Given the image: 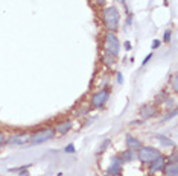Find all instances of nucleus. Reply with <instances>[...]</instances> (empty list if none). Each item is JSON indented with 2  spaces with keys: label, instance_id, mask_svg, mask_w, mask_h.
Instances as JSON below:
<instances>
[{
  "label": "nucleus",
  "instance_id": "1",
  "mask_svg": "<svg viewBox=\"0 0 178 176\" xmlns=\"http://www.w3.org/2000/svg\"><path fill=\"white\" fill-rule=\"evenodd\" d=\"M102 20L108 32H114L119 29V20H120V12L116 6H107L102 11Z\"/></svg>",
  "mask_w": 178,
  "mask_h": 176
},
{
  "label": "nucleus",
  "instance_id": "2",
  "mask_svg": "<svg viewBox=\"0 0 178 176\" xmlns=\"http://www.w3.org/2000/svg\"><path fill=\"white\" fill-rule=\"evenodd\" d=\"M104 49H105V52H108L110 55H113L114 58L119 56L120 44H119V39H117L114 32H107L105 33V37H104Z\"/></svg>",
  "mask_w": 178,
  "mask_h": 176
},
{
  "label": "nucleus",
  "instance_id": "3",
  "mask_svg": "<svg viewBox=\"0 0 178 176\" xmlns=\"http://www.w3.org/2000/svg\"><path fill=\"white\" fill-rule=\"evenodd\" d=\"M160 150L154 147H148V146H142L138 149V153H137V158L140 159L143 164H149L151 161H154L155 158L160 157Z\"/></svg>",
  "mask_w": 178,
  "mask_h": 176
},
{
  "label": "nucleus",
  "instance_id": "4",
  "mask_svg": "<svg viewBox=\"0 0 178 176\" xmlns=\"http://www.w3.org/2000/svg\"><path fill=\"white\" fill-rule=\"evenodd\" d=\"M55 135V129L52 127H44V129H40L37 132H34V135H31V143L32 144H41L44 141H49L54 138Z\"/></svg>",
  "mask_w": 178,
  "mask_h": 176
},
{
  "label": "nucleus",
  "instance_id": "5",
  "mask_svg": "<svg viewBox=\"0 0 178 176\" xmlns=\"http://www.w3.org/2000/svg\"><path fill=\"white\" fill-rule=\"evenodd\" d=\"M108 97H110V91L102 88V90H99L97 93H95L93 96H91V106L93 108H102L105 103H107Z\"/></svg>",
  "mask_w": 178,
  "mask_h": 176
},
{
  "label": "nucleus",
  "instance_id": "6",
  "mask_svg": "<svg viewBox=\"0 0 178 176\" xmlns=\"http://www.w3.org/2000/svg\"><path fill=\"white\" fill-rule=\"evenodd\" d=\"M29 141H31V135L23 132V134L9 135V137L5 140V143L9 144V146H23V144H28Z\"/></svg>",
  "mask_w": 178,
  "mask_h": 176
},
{
  "label": "nucleus",
  "instance_id": "7",
  "mask_svg": "<svg viewBox=\"0 0 178 176\" xmlns=\"http://www.w3.org/2000/svg\"><path fill=\"white\" fill-rule=\"evenodd\" d=\"M164 164H166V159H164L161 155L158 158H155L154 161H151L149 162V173H157V172H160V170H163V167H164Z\"/></svg>",
  "mask_w": 178,
  "mask_h": 176
},
{
  "label": "nucleus",
  "instance_id": "8",
  "mask_svg": "<svg viewBox=\"0 0 178 176\" xmlns=\"http://www.w3.org/2000/svg\"><path fill=\"white\" fill-rule=\"evenodd\" d=\"M120 164H122V159L120 158H113V161H111V166L108 167L107 173L119 176V175H120Z\"/></svg>",
  "mask_w": 178,
  "mask_h": 176
},
{
  "label": "nucleus",
  "instance_id": "9",
  "mask_svg": "<svg viewBox=\"0 0 178 176\" xmlns=\"http://www.w3.org/2000/svg\"><path fill=\"white\" fill-rule=\"evenodd\" d=\"M163 170H164V176H178L177 162H168V164H164Z\"/></svg>",
  "mask_w": 178,
  "mask_h": 176
},
{
  "label": "nucleus",
  "instance_id": "10",
  "mask_svg": "<svg viewBox=\"0 0 178 176\" xmlns=\"http://www.w3.org/2000/svg\"><path fill=\"white\" fill-rule=\"evenodd\" d=\"M127 144L129 147V150H138V149L142 147V141H138L136 137H133V135H128L127 137Z\"/></svg>",
  "mask_w": 178,
  "mask_h": 176
},
{
  "label": "nucleus",
  "instance_id": "11",
  "mask_svg": "<svg viewBox=\"0 0 178 176\" xmlns=\"http://www.w3.org/2000/svg\"><path fill=\"white\" fill-rule=\"evenodd\" d=\"M70 129H72V121L70 120H64V121H61V123L56 125V132L61 134V135L67 134Z\"/></svg>",
  "mask_w": 178,
  "mask_h": 176
},
{
  "label": "nucleus",
  "instance_id": "12",
  "mask_svg": "<svg viewBox=\"0 0 178 176\" xmlns=\"http://www.w3.org/2000/svg\"><path fill=\"white\" fill-rule=\"evenodd\" d=\"M154 112H155L154 106L146 105V106H143V108H142V111H140V116H142V118L145 120V118H149V117H152V116H154Z\"/></svg>",
  "mask_w": 178,
  "mask_h": 176
},
{
  "label": "nucleus",
  "instance_id": "13",
  "mask_svg": "<svg viewBox=\"0 0 178 176\" xmlns=\"http://www.w3.org/2000/svg\"><path fill=\"white\" fill-rule=\"evenodd\" d=\"M101 59H102V62H104L105 65H108V67H110V65H113V64H114V59H116V58H114L113 55H110L108 52H102Z\"/></svg>",
  "mask_w": 178,
  "mask_h": 176
},
{
  "label": "nucleus",
  "instance_id": "14",
  "mask_svg": "<svg viewBox=\"0 0 178 176\" xmlns=\"http://www.w3.org/2000/svg\"><path fill=\"white\" fill-rule=\"evenodd\" d=\"M133 158H134L133 150H129V149H128V150H127V152H125V153L122 155V157H120V159H122V161H131Z\"/></svg>",
  "mask_w": 178,
  "mask_h": 176
},
{
  "label": "nucleus",
  "instance_id": "15",
  "mask_svg": "<svg viewBox=\"0 0 178 176\" xmlns=\"http://www.w3.org/2000/svg\"><path fill=\"white\" fill-rule=\"evenodd\" d=\"M157 138L160 140V141H161V143H163L164 146H174V141H170L169 138H164L163 135H157Z\"/></svg>",
  "mask_w": 178,
  "mask_h": 176
},
{
  "label": "nucleus",
  "instance_id": "16",
  "mask_svg": "<svg viewBox=\"0 0 178 176\" xmlns=\"http://www.w3.org/2000/svg\"><path fill=\"white\" fill-rule=\"evenodd\" d=\"M170 84H172V90L177 91L178 90V76H177V74H174V76H172V79H170Z\"/></svg>",
  "mask_w": 178,
  "mask_h": 176
},
{
  "label": "nucleus",
  "instance_id": "17",
  "mask_svg": "<svg viewBox=\"0 0 178 176\" xmlns=\"http://www.w3.org/2000/svg\"><path fill=\"white\" fill-rule=\"evenodd\" d=\"M170 35H172V32H170V30H166V32H164V37H163V41H164V43H169V41H170Z\"/></svg>",
  "mask_w": 178,
  "mask_h": 176
},
{
  "label": "nucleus",
  "instance_id": "18",
  "mask_svg": "<svg viewBox=\"0 0 178 176\" xmlns=\"http://www.w3.org/2000/svg\"><path fill=\"white\" fill-rule=\"evenodd\" d=\"M108 144H110V140H105L104 143H102V146H101V149H99L97 152H99V153H102V152L105 150V147H108Z\"/></svg>",
  "mask_w": 178,
  "mask_h": 176
},
{
  "label": "nucleus",
  "instance_id": "19",
  "mask_svg": "<svg viewBox=\"0 0 178 176\" xmlns=\"http://www.w3.org/2000/svg\"><path fill=\"white\" fill-rule=\"evenodd\" d=\"M64 150L67 152V153H73V152H75V146H73V144H69L67 147L64 149Z\"/></svg>",
  "mask_w": 178,
  "mask_h": 176
},
{
  "label": "nucleus",
  "instance_id": "20",
  "mask_svg": "<svg viewBox=\"0 0 178 176\" xmlns=\"http://www.w3.org/2000/svg\"><path fill=\"white\" fill-rule=\"evenodd\" d=\"M151 47H152V49H158V47H160V41H158V39H154Z\"/></svg>",
  "mask_w": 178,
  "mask_h": 176
},
{
  "label": "nucleus",
  "instance_id": "21",
  "mask_svg": "<svg viewBox=\"0 0 178 176\" xmlns=\"http://www.w3.org/2000/svg\"><path fill=\"white\" fill-rule=\"evenodd\" d=\"M117 82H119V84H123V78H122V73H117Z\"/></svg>",
  "mask_w": 178,
  "mask_h": 176
},
{
  "label": "nucleus",
  "instance_id": "22",
  "mask_svg": "<svg viewBox=\"0 0 178 176\" xmlns=\"http://www.w3.org/2000/svg\"><path fill=\"white\" fill-rule=\"evenodd\" d=\"M5 140H6V138H5V135H3L2 132H0V146H2V144L5 143Z\"/></svg>",
  "mask_w": 178,
  "mask_h": 176
},
{
  "label": "nucleus",
  "instance_id": "23",
  "mask_svg": "<svg viewBox=\"0 0 178 176\" xmlns=\"http://www.w3.org/2000/svg\"><path fill=\"white\" fill-rule=\"evenodd\" d=\"M123 47H125V49H127V50H129V49H131V43H129V41H125Z\"/></svg>",
  "mask_w": 178,
  "mask_h": 176
},
{
  "label": "nucleus",
  "instance_id": "24",
  "mask_svg": "<svg viewBox=\"0 0 178 176\" xmlns=\"http://www.w3.org/2000/svg\"><path fill=\"white\" fill-rule=\"evenodd\" d=\"M151 58H152V53H149V55H148L146 58H145V61H143V65H145V64H146V62H148V61L151 59Z\"/></svg>",
  "mask_w": 178,
  "mask_h": 176
},
{
  "label": "nucleus",
  "instance_id": "25",
  "mask_svg": "<svg viewBox=\"0 0 178 176\" xmlns=\"http://www.w3.org/2000/svg\"><path fill=\"white\" fill-rule=\"evenodd\" d=\"M95 2H96L97 5H104L105 2H107V0H95Z\"/></svg>",
  "mask_w": 178,
  "mask_h": 176
},
{
  "label": "nucleus",
  "instance_id": "26",
  "mask_svg": "<svg viewBox=\"0 0 178 176\" xmlns=\"http://www.w3.org/2000/svg\"><path fill=\"white\" fill-rule=\"evenodd\" d=\"M104 176H114V175H110V173H107V175H104Z\"/></svg>",
  "mask_w": 178,
  "mask_h": 176
}]
</instances>
